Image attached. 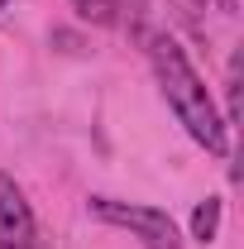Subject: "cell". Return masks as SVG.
I'll return each mask as SVG.
<instances>
[{
	"mask_svg": "<svg viewBox=\"0 0 244 249\" xmlns=\"http://www.w3.org/2000/svg\"><path fill=\"white\" fill-rule=\"evenodd\" d=\"M149 58H153L163 101H168V110L177 115V124H182L206 154H230V129L215 115L211 91H206V82L196 77V67L187 62V53L177 48V38H168V34L149 38Z\"/></svg>",
	"mask_w": 244,
	"mask_h": 249,
	"instance_id": "obj_1",
	"label": "cell"
},
{
	"mask_svg": "<svg viewBox=\"0 0 244 249\" xmlns=\"http://www.w3.org/2000/svg\"><path fill=\"white\" fill-rule=\"evenodd\" d=\"M87 206H91L96 220L134 230L144 249H182V235H177L173 216H168V211H158V206H134V201H115V196H91Z\"/></svg>",
	"mask_w": 244,
	"mask_h": 249,
	"instance_id": "obj_2",
	"label": "cell"
},
{
	"mask_svg": "<svg viewBox=\"0 0 244 249\" xmlns=\"http://www.w3.org/2000/svg\"><path fill=\"white\" fill-rule=\"evenodd\" d=\"M0 249H34V211L5 173H0Z\"/></svg>",
	"mask_w": 244,
	"mask_h": 249,
	"instance_id": "obj_3",
	"label": "cell"
},
{
	"mask_svg": "<svg viewBox=\"0 0 244 249\" xmlns=\"http://www.w3.org/2000/svg\"><path fill=\"white\" fill-rule=\"evenodd\" d=\"M215 230H220V201L215 196H206L196 211H192V240H201V245H211Z\"/></svg>",
	"mask_w": 244,
	"mask_h": 249,
	"instance_id": "obj_4",
	"label": "cell"
},
{
	"mask_svg": "<svg viewBox=\"0 0 244 249\" xmlns=\"http://www.w3.org/2000/svg\"><path fill=\"white\" fill-rule=\"evenodd\" d=\"M72 10H77L87 24H101V29H110V24L120 19V0H72Z\"/></svg>",
	"mask_w": 244,
	"mask_h": 249,
	"instance_id": "obj_5",
	"label": "cell"
},
{
	"mask_svg": "<svg viewBox=\"0 0 244 249\" xmlns=\"http://www.w3.org/2000/svg\"><path fill=\"white\" fill-rule=\"evenodd\" d=\"M0 10H5V0H0Z\"/></svg>",
	"mask_w": 244,
	"mask_h": 249,
	"instance_id": "obj_6",
	"label": "cell"
},
{
	"mask_svg": "<svg viewBox=\"0 0 244 249\" xmlns=\"http://www.w3.org/2000/svg\"><path fill=\"white\" fill-rule=\"evenodd\" d=\"M34 249H38V240H34Z\"/></svg>",
	"mask_w": 244,
	"mask_h": 249,
	"instance_id": "obj_7",
	"label": "cell"
}]
</instances>
